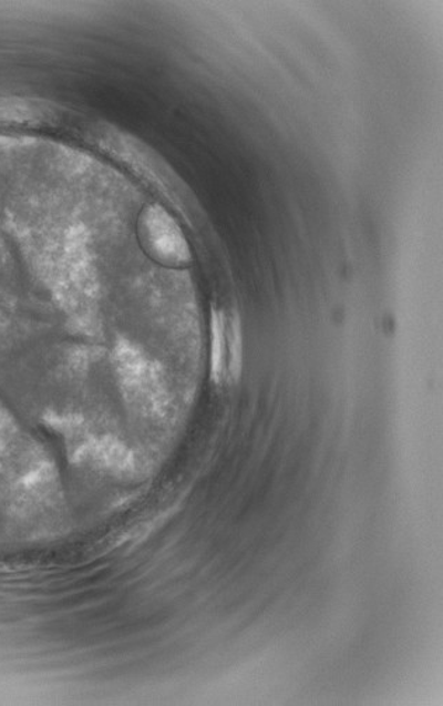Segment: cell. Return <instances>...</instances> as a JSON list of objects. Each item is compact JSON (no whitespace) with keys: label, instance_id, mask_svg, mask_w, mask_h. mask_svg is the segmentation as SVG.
I'll list each match as a JSON object with an SVG mask.
<instances>
[{"label":"cell","instance_id":"obj_3","mask_svg":"<svg viewBox=\"0 0 443 706\" xmlns=\"http://www.w3.org/2000/svg\"><path fill=\"white\" fill-rule=\"evenodd\" d=\"M226 336H228L229 374L236 380L240 376L243 364L241 332L237 318H234L230 326H226Z\"/></svg>","mask_w":443,"mask_h":706},{"label":"cell","instance_id":"obj_2","mask_svg":"<svg viewBox=\"0 0 443 706\" xmlns=\"http://www.w3.org/2000/svg\"><path fill=\"white\" fill-rule=\"evenodd\" d=\"M228 368V336L224 313L213 310L210 318V375L215 383L225 379Z\"/></svg>","mask_w":443,"mask_h":706},{"label":"cell","instance_id":"obj_1","mask_svg":"<svg viewBox=\"0 0 443 706\" xmlns=\"http://www.w3.org/2000/svg\"><path fill=\"white\" fill-rule=\"evenodd\" d=\"M141 235L147 252L166 265H184L192 259L181 227L159 205L147 206L141 216Z\"/></svg>","mask_w":443,"mask_h":706}]
</instances>
